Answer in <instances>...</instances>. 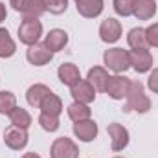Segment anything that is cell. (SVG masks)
<instances>
[{
	"instance_id": "7c38bea8",
	"label": "cell",
	"mask_w": 158,
	"mask_h": 158,
	"mask_svg": "<svg viewBox=\"0 0 158 158\" xmlns=\"http://www.w3.org/2000/svg\"><path fill=\"white\" fill-rule=\"evenodd\" d=\"M77 13L85 19H96L103 11V0H74Z\"/></svg>"
},
{
	"instance_id": "7a4b0ae2",
	"label": "cell",
	"mask_w": 158,
	"mask_h": 158,
	"mask_svg": "<svg viewBox=\"0 0 158 158\" xmlns=\"http://www.w3.org/2000/svg\"><path fill=\"white\" fill-rule=\"evenodd\" d=\"M103 63L109 70L121 74L125 70L131 68V57H129V52L123 50V48H110L103 53Z\"/></svg>"
},
{
	"instance_id": "44dd1931",
	"label": "cell",
	"mask_w": 158,
	"mask_h": 158,
	"mask_svg": "<svg viewBox=\"0 0 158 158\" xmlns=\"http://www.w3.org/2000/svg\"><path fill=\"white\" fill-rule=\"evenodd\" d=\"M15 52H17V44H15V40L11 39L9 31L6 28H0V57L7 59Z\"/></svg>"
},
{
	"instance_id": "4dcf8cb0",
	"label": "cell",
	"mask_w": 158,
	"mask_h": 158,
	"mask_svg": "<svg viewBox=\"0 0 158 158\" xmlns=\"http://www.w3.org/2000/svg\"><path fill=\"white\" fill-rule=\"evenodd\" d=\"M6 17H7L6 6H4V2H0V22H4V20H6Z\"/></svg>"
},
{
	"instance_id": "5b68a950",
	"label": "cell",
	"mask_w": 158,
	"mask_h": 158,
	"mask_svg": "<svg viewBox=\"0 0 158 158\" xmlns=\"http://www.w3.org/2000/svg\"><path fill=\"white\" fill-rule=\"evenodd\" d=\"M4 142H6V145H7L9 149L20 151V149H24V147L28 145V132H26V129H22V127L11 125V127H7L6 132H4Z\"/></svg>"
},
{
	"instance_id": "4316f807",
	"label": "cell",
	"mask_w": 158,
	"mask_h": 158,
	"mask_svg": "<svg viewBox=\"0 0 158 158\" xmlns=\"http://www.w3.org/2000/svg\"><path fill=\"white\" fill-rule=\"evenodd\" d=\"M114 11L119 17H131L134 13V0H114Z\"/></svg>"
},
{
	"instance_id": "e0dca14e",
	"label": "cell",
	"mask_w": 158,
	"mask_h": 158,
	"mask_svg": "<svg viewBox=\"0 0 158 158\" xmlns=\"http://www.w3.org/2000/svg\"><path fill=\"white\" fill-rule=\"evenodd\" d=\"M40 112L50 114V116H59L63 112V101L59 96H55L53 92H50L42 101H40Z\"/></svg>"
},
{
	"instance_id": "30bf717a",
	"label": "cell",
	"mask_w": 158,
	"mask_h": 158,
	"mask_svg": "<svg viewBox=\"0 0 158 158\" xmlns=\"http://www.w3.org/2000/svg\"><path fill=\"white\" fill-rule=\"evenodd\" d=\"M99 37L103 42L112 44L121 37V24L116 19H105L99 26Z\"/></svg>"
},
{
	"instance_id": "52a82bcc",
	"label": "cell",
	"mask_w": 158,
	"mask_h": 158,
	"mask_svg": "<svg viewBox=\"0 0 158 158\" xmlns=\"http://www.w3.org/2000/svg\"><path fill=\"white\" fill-rule=\"evenodd\" d=\"M26 59H28L33 66H44V64H48V63L53 59V52L48 50L44 42H42V44L37 42V44H33V46L28 48Z\"/></svg>"
},
{
	"instance_id": "f546056e",
	"label": "cell",
	"mask_w": 158,
	"mask_h": 158,
	"mask_svg": "<svg viewBox=\"0 0 158 158\" xmlns=\"http://www.w3.org/2000/svg\"><path fill=\"white\" fill-rule=\"evenodd\" d=\"M147 86H149L155 94H158V68H155V70L151 72V76L147 79Z\"/></svg>"
},
{
	"instance_id": "d6986e66",
	"label": "cell",
	"mask_w": 158,
	"mask_h": 158,
	"mask_svg": "<svg viewBox=\"0 0 158 158\" xmlns=\"http://www.w3.org/2000/svg\"><path fill=\"white\" fill-rule=\"evenodd\" d=\"M86 81L96 88V90H105L107 86V81H109V74L103 66H94L88 70V77Z\"/></svg>"
},
{
	"instance_id": "603a6c76",
	"label": "cell",
	"mask_w": 158,
	"mask_h": 158,
	"mask_svg": "<svg viewBox=\"0 0 158 158\" xmlns=\"http://www.w3.org/2000/svg\"><path fill=\"white\" fill-rule=\"evenodd\" d=\"M90 107L85 105V103H79V101H74L70 107H68V116L72 121H83V119H90Z\"/></svg>"
},
{
	"instance_id": "d6a6232c",
	"label": "cell",
	"mask_w": 158,
	"mask_h": 158,
	"mask_svg": "<svg viewBox=\"0 0 158 158\" xmlns=\"http://www.w3.org/2000/svg\"><path fill=\"white\" fill-rule=\"evenodd\" d=\"M22 158H40V156L37 155V153H26Z\"/></svg>"
},
{
	"instance_id": "ac0fdd59",
	"label": "cell",
	"mask_w": 158,
	"mask_h": 158,
	"mask_svg": "<svg viewBox=\"0 0 158 158\" xmlns=\"http://www.w3.org/2000/svg\"><path fill=\"white\" fill-rule=\"evenodd\" d=\"M52 90L46 86V85H40V83H37V85H33V86H30L28 88V92H26V99H28V103L31 105V107H35V109H39L40 107V101L50 94Z\"/></svg>"
},
{
	"instance_id": "8992f818",
	"label": "cell",
	"mask_w": 158,
	"mask_h": 158,
	"mask_svg": "<svg viewBox=\"0 0 158 158\" xmlns=\"http://www.w3.org/2000/svg\"><path fill=\"white\" fill-rule=\"evenodd\" d=\"M129 86H131V79L125 77V76H109L107 81V86H105V92L109 94V98L112 99H123L129 92Z\"/></svg>"
},
{
	"instance_id": "836d02e7",
	"label": "cell",
	"mask_w": 158,
	"mask_h": 158,
	"mask_svg": "<svg viewBox=\"0 0 158 158\" xmlns=\"http://www.w3.org/2000/svg\"><path fill=\"white\" fill-rule=\"evenodd\" d=\"M114 158H121V156H114Z\"/></svg>"
},
{
	"instance_id": "4fadbf2b",
	"label": "cell",
	"mask_w": 158,
	"mask_h": 158,
	"mask_svg": "<svg viewBox=\"0 0 158 158\" xmlns=\"http://www.w3.org/2000/svg\"><path fill=\"white\" fill-rule=\"evenodd\" d=\"M74 134L81 142H92L98 136V123L92 119H83L74 123Z\"/></svg>"
},
{
	"instance_id": "9c48e42d",
	"label": "cell",
	"mask_w": 158,
	"mask_h": 158,
	"mask_svg": "<svg viewBox=\"0 0 158 158\" xmlns=\"http://www.w3.org/2000/svg\"><path fill=\"white\" fill-rule=\"evenodd\" d=\"M109 136H110V145L112 151H123L129 145V131L119 125V123H110L109 125Z\"/></svg>"
},
{
	"instance_id": "7402d4cb",
	"label": "cell",
	"mask_w": 158,
	"mask_h": 158,
	"mask_svg": "<svg viewBox=\"0 0 158 158\" xmlns=\"http://www.w3.org/2000/svg\"><path fill=\"white\" fill-rule=\"evenodd\" d=\"M44 11H46V9H44V6H42V0H24L19 13H22L24 17L39 19Z\"/></svg>"
},
{
	"instance_id": "277c9868",
	"label": "cell",
	"mask_w": 158,
	"mask_h": 158,
	"mask_svg": "<svg viewBox=\"0 0 158 158\" xmlns=\"http://www.w3.org/2000/svg\"><path fill=\"white\" fill-rule=\"evenodd\" d=\"M50 156L52 158H77L79 149L70 138L63 136V138L53 140V143L50 147Z\"/></svg>"
},
{
	"instance_id": "2e32d148",
	"label": "cell",
	"mask_w": 158,
	"mask_h": 158,
	"mask_svg": "<svg viewBox=\"0 0 158 158\" xmlns=\"http://www.w3.org/2000/svg\"><path fill=\"white\" fill-rule=\"evenodd\" d=\"M156 13V2L155 0H134V17L138 20H149Z\"/></svg>"
},
{
	"instance_id": "ba28073f",
	"label": "cell",
	"mask_w": 158,
	"mask_h": 158,
	"mask_svg": "<svg viewBox=\"0 0 158 158\" xmlns=\"http://www.w3.org/2000/svg\"><path fill=\"white\" fill-rule=\"evenodd\" d=\"M129 57H131V66L138 74H145L153 66V55L149 53V50H132L129 52Z\"/></svg>"
},
{
	"instance_id": "6da1fadb",
	"label": "cell",
	"mask_w": 158,
	"mask_h": 158,
	"mask_svg": "<svg viewBox=\"0 0 158 158\" xmlns=\"http://www.w3.org/2000/svg\"><path fill=\"white\" fill-rule=\"evenodd\" d=\"M127 103L123 107L125 112H140V114H145L149 112L151 109V99L145 96L143 92V85L140 81H131V86H129V92L125 96Z\"/></svg>"
},
{
	"instance_id": "8fae6325",
	"label": "cell",
	"mask_w": 158,
	"mask_h": 158,
	"mask_svg": "<svg viewBox=\"0 0 158 158\" xmlns=\"http://www.w3.org/2000/svg\"><path fill=\"white\" fill-rule=\"evenodd\" d=\"M70 94H72V98H74L76 101L85 103V105H88V103H92V101L96 99V88H94L86 79H81L77 85H74L72 90H70Z\"/></svg>"
},
{
	"instance_id": "1f68e13d",
	"label": "cell",
	"mask_w": 158,
	"mask_h": 158,
	"mask_svg": "<svg viewBox=\"0 0 158 158\" xmlns=\"http://www.w3.org/2000/svg\"><path fill=\"white\" fill-rule=\"evenodd\" d=\"M22 2H24V0H11V6H13V9H15V11H20V6H22Z\"/></svg>"
},
{
	"instance_id": "3957f363",
	"label": "cell",
	"mask_w": 158,
	"mask_h": 158,
	"mask_svg": "<svg viewBox=\"0 0 158 158\" xmlns=\"http://www.w3.org/2000/svg\"><path fill=\"white\" fill-rule=\"evenodd\" d=\"M40 35H42V24H40L39 19L24 17V20L19 26V39H20V42L26 44V46H33V44L39 42Z\"/></svg>"
},
{
	"instance_id": "cb8c5ba5",
	"label": "cell",
	"mask_w": 158,
	"mask_h": 158,
	"mask_svg": "<svg viewBox=\"0 0 158 158\" xmlns=\"http://www.w3.org/2000/svg\"><path fill=\"white\" fill-rule=\"evenodd\" d=\"M9 119H11V125H17V127H22V129H28L31 125V116L28 110L20 109V107H15L11 112H9Z\"/></svg>"
},
{
	"instance_id": "5bb4252c",
	"label": "cell",
	"mask_w": 158,
	"mask_h": 158,
	"mask_svg": "<svg viewBox=\"0 0 158 158\" xmlns=\"http://www.w3.org/2000/svg\"><path fill=\"white\" fill-rule=\"evenodd\" d=\"M57 76H59V79H61L63 85H66V86H70V88L81 81V72H79L77 66L72 64V63H63V64L59 66V70H57Z\"/></svg>"
},
{
	"instance_id": "9a60e30c",
	"label": "cell",
	"mask_w": 158,
	"mask_h": 158,
	"mask_svg": "<svg viewBox=\"0 0 158 158\" xmlns=\"http://www.w3.org/2000/svg\"><path fill=\"white\" fill-rule=\"evenodd\" d=\"M44 44H46L48 50H52V52L55 53V52L63 50V48L68 44V33H66L64 30H59V28L50 30V33H48L46 39H44Z\"/></svg>"
},
{
	"instance_id": "ffe728a7",
	"label": "cell",
	"mask_w": 158,
	"mask_h": 158,
	"mask_svg": "<svg viewBox=\"0 0 158 158\" xmlns=\"http://www.w3.org/2000/svg\"><path fill=\"white\" fill-rule=\"evenodd\" d=\"M127 42L132 50H147V46H149L143 28H132L127 35Z\"/></svg>"
},
{
	"instance_id": "484cf974",
	"label": "cell",
	"mask_w": 158,
	"mask_h": 158,
	"mask_svg": "<svg viewBox=\"0 0 158 158\" xmlns=\"http://www.w3.org/2000/svg\"><path fill=\"white\" fill-rule=\"evenodd\" d=\"M42 6L46 11L53 13V15H61L66 11L68 7V0H42Z\"/></svg>"
},
{
	"instance_id": "f1b7e54d",
	"label": "cell",
	"mask_w": 158,
	"mask_h": 158,
	"mask_svg": "<svg viewBox=\"0 0 158 158\" xmlns=\"http://www.w3.org/2000/svg\"><path fill=\"white\" fill-rule=\"evenodd\" d=\"M145 35H147V42H149V46L158 48V22L151 24V26L145 30Z\"/></svg>"
},
{
	"instance_id": "83f0119b",
	"label": "cell",
	"mask_w": 158,
	"mask_h": 158,
	"mask_svg": "<svg viewBox=\"0 0 158 158\" xmlns=\"http://www.w3.org/2000/svg\"><path fill=\"white\" fill-rule=\"evenodd\" d=\"M39 123H40V127H42L44 131H48V132H55V131L59 129V116H50V114L40 112Z\"/></svg>"
},
{
	"instance_id": "d4e9b609",
	"label": "cell",
	"mask_w": 158,
	"mask_h": 158,
	"mask_svg": "<svg viewBox=\"0 0 158 158\" xmlns=\"http://www.w3.org/2000/svg\"><path fill=\"white\" fill-rule=\"evenodd\" d=\"M15 107H17V98H15V94H11V92H7V90H2V92H0V114H7V116H9V112H11Z\"/></svg>"
}]
</instances>
